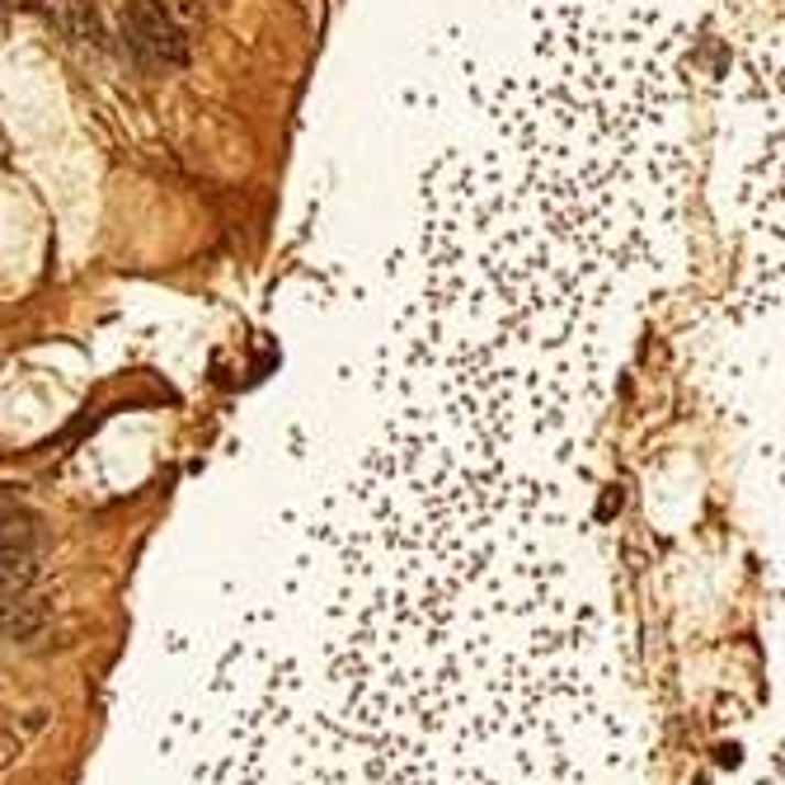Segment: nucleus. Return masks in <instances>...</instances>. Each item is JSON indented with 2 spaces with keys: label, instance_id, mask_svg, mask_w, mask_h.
Masks as SVG:
<instances>
[{
  "label": "nucleus",
  "instance_id": "f257e3e1",
  "mask_svg": "<svg viewBox=\"0 0 785 785\" xmlns=\"http://www.w3.org/2000/svg\"><path fill=\"white\" fill-rule=\"evenodd\" d=\"M569 484L381 438L174 710L188 785H598L621 729Z\"/></svg>",
  "mask_w": 785,
  "mask_h": 785
},
{
  "label": "nucleus",
  "instance_id": "f03ea898",
  "mask_svg": "<svg viewBox=\"0 0 785 785\" xmlns=\"http://www.w3.org/2000/svg\"><path fill=\"white\" fill-rule=\"evenodd\" d=\"M123 39L151 66H184L188 39L161 0H123Z\"/></svg>",
  "mask_w": 785,
  "mask_h": 785
},
{
  "label": "nucleus",
  "instance_id": "7ed1b4c3",
  "mask_svg": "<svg viewBox=\"0 0 785 785\" xmlns=\"http://www.w3.org/2000/svg\"><path fill=\"white\" fill-rule=\"evenodd\" d=\"M52 602L39 598V592H10L0 598V635L6 640H33L47 625Z\"/></svg>",
  "mask_w": 785,
  "mask_h": 785
},
{
  "label": "nucleus",
  "instance_id": "20e7f679",
  "mask_svg": "<svg viewBox=\"0 0 785 785\" xmlns=\"http://www.w3.org/2000/svg\"><path fill=\"white\" fill-rule=\"evenodd\" d=\"M43 579L39 550H0V598L10 592H33Z\"/></svg>",
  "mask_w": 785,
  "mask_h": 785
},
{
  "label": "nucleus",
  "instance_id": "39448f33",
  "mask_svg": "<svg viewBox=\"0 0 785 785\" xmlns=\"http://www.w3.org/2000/svg\"><path fill=\"white\" fill-rule=\"evenodd\" d=\"M33 546H39V513L10 503L0 513V550H33Z\"/></svg>",
  "mask_w": 785,
  "mask_h": 785
},
{
  "label": "nucleus",
  "instance_id": "423d86ee",
  "mask_svg": "<svg viewBox=\"0 0 785 785\" xmlns=\"http://www.w3.org/2000/svg\"><path fill=\"white\" fill-rule=\"evenodd\" d=\"M72 14H76V39H85V43H99L103 39V33H99V14H95L90 0H72Z\"/></svg>",
  "mask_w": 785,
  "mask_h": 785
},
{
  "label": "nucleus",
  "instance_id": "0eeeda50",
  "mask_svg": "<svg viewBox=\"0 0 785 785\" xmlns=\"http://www.w3.org/2000/svg\"><path fill=\"white\" fill-rule=\"evenodd\" d=\"M14 757H20V734H14V729H0V766H10Z\"/></svg>",
  "mask_w": 785,
  "mask_h": 785
},
{
  "label": "nucleus",
  "instance_id": "6e6552de",
  "mask_svg": "<svg viewBox=\"0 0 785 785\" xmlns=\"http://www.w3.org/2000/svg\"><path fill=\"white\" fill-rule=\"evenodd\" d=\"M10 503H14V494H10V484H0V513H6V509H10Z\"/></svg>",
  "mask_w": 785,
  "mask_h": 785
},
{
  "label": "nucleus",
  "instance_id": "1a4fd4ad",
  "mask_svg": "<svg viewBox=\"0 0 785 785\" xmlns=\"http://www.w3.org/2000/svg\"><path fill=\"white\" fill-rule=\"evenodd\" d=\"M0 6H6V0H0Z\"/></svg>",
  "mask_w": 785,
  "mask_h": 785
}]
</instances>
